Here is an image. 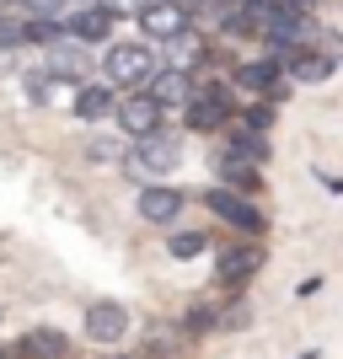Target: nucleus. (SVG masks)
I'll list each match as a JSON object with an SVG mask.
<instances>
[{
    "instance_id": "nucleus-1",
    "label": "nucleus",
    "mask_w": 343,
    "mask_h": 359,
    "mask_svg": "<svg viewBox=\"0 0 343 359\" xmlns=\"http://www.w3.org/2000/svg\"><path fill=\"white\" fill-rule=\"evenodd\" d=\"M156 54H150V43H107V86H145L150 75H156Z\"/></svg>"
},
{
    "instance_id": "nucleus-2",
    "label": "nucleus",
    "mask_w": 343,
    "mask_h": 359,
    "mask_svg": "<svg viewBox=\"0 0 343 359\" xmlns=\"http://www.w3.org/2000/svg\"><path fill=\"white\" fill-rule=\"evenodd\" d=\"M177 161H182L177 140H172V135H161V129H156V135H145L135 150H129V156H123V166H129V172H135L140 182H156L161 172H172Z\"/></svg>"
},
{
    "instance_id": "nucleus-3",
    "label": "nucleus",
    "mask_w": 343,
    "mask_h": 359,
    "mask_svg": "<svg viewBox=\"0 0 343 359\" xmlns=\"http://www.w3.org/2000/svg\"><path fill=\"white\" fill-rule=\"evenodd\" d=\"M204 204L215 215H220L225 225H236L241 236H263V231H269V220H263V210H257L253 198H241V194H231V188H209L204 194Z\"/></svg>"
},
{
    "instance_id": "nucleus-4",
    "label": "nucleus",
    "mask_w": 343,
    "mask_h": 359,
    "mask_svg": "<svg viewBox=\"0 0 343 359\" xmlns=\"http://www.w3.org/2000/svg\"><path fill=\"white\" fill-rule=\"evenodd\" d=\"M182 107H188V129L209 135V129H220V123L231 118V91L225 86H194Z\"/></svg>"
},
{
    "instance_id": "nucleus-5",
    "label": "nucleus",
    "mask_w": 343,
    "mask_h": 359,
    "mask_svg": "<svg viewBox=\"0 0 343 359\" xmlns=\"http://www.w3.org/2000/svg\"><path fill=\"white\" fill-rule=\"evenodd\" d=\"M113 113H119V129L129 140H145V135H156V129H161V102H156V97H129V102L123 107H113Z\"/></svg>"
},
{
    "instance_id": "nucleus-6",
    "label": "nucleus",
    "mask_w": 343,
    "mask_h": 359,
    "mask_svg": "<svg viewBox=\"0 0 343 359\" xmlns=\"http://www.w3.org/2000/svg\"><path fill=\"white\" fill-rule=\"evenodd\" d=\"M182 204H188V194H182V188H166V182H145V194H140V215H145L150 225H172L182 215Z\"/></svg>"
},
{
    "instance_id": "nucleus-7",
    "label": "nucleus",
    "mask_w": 343,
    "mask_h": 359,
    "mask_svg": "<svg viewBox=\"0 0 343 359\" xmlns=\"http://www.w3.org/2000/svg\"><path fill=\"white\" fill-rule=\"evenodd\" d=\"M140 27H145V38H156V43H172V38L188 27V11L172 6V0H150L145 11H140Z\"/></svg>"
},
{
    "instance_id": "nucleus-8",
    "label": "nucleus",
    "mask_w": 343,
    "mask_h": 359,
    "mask_svg": "<svg viewBox=\"0 0 343 359\" xmlns=\"http://www.w3.org/2000/svg\"><path fill=\"white\" fill-rule=\"evenodd\" d=\"M123 332H129V311H123L119 300H97L86 311V338L91 344H119Z\"/></svg>"
},
{
    "instance_id": "nucleus-9",
    "label": "nucleus",
    "mask_w": 343,
    "mask_h": 359,
    "mask_svg": "<svg viewBox=\"0 0 343 359\" xmlns=\"http://www.w3.org/2000/svg\"><path fill=\"white\" fill-rule=\"evenodd\" d=\"M257 269H263V247H257V241H241V247H225L220 252V273H215V279H220V285H247Z\"/></svg>"
},
{
    "instance_id": "nucleus-10",
    "label": "nucleus",
    "mask_w": 343,
    "mask_h": 359,
    "mask_svg": "<svg viewBox=\"0 0 343 359\" xmlns=\"http://www.w3.org/2000/svg\"><path fill=\"white\" fill-rule=\"evenodd\" d=\"M145 91L161 102V113H166V107L188 102V91H194V86H188V70H177V65H156V75L145 81Z\"/></svg>"
},
{
    "instance_id": "nucleus-11",
    "label": "nucleus",
    "mask_w": 343,
    "mask_h": 359,
    "mask_svg": "<svg viewBox=\"0 0 343 359\" xmlns=\"http://www.w3.org/2000/svg\"><path fill=\"white\" fill-rule=\"evenodd\" d=\"M65 32H70L75 43H102L107 32H113V11L107 6H86V11L65 16Z\"/></svg>"
},
{
    "instance_id": "nucleus-12",
    "label": "nucleus",
    "mask_w": 343,
    "mask_h": 359,
    "mask_svg": "<svg viewBox=\"0 0 343 359\" xmlns=\"http://www.w3.org/2000/svg\"><path fill=\"white\" fill-rule=\"evenodd\" d=\"M16 354H22V359H65V354H70V338L54 332V327H32V332H22Z\"/></svg>"
},
{
    "instance_id": "nucleus-13",
    "label": "nucleus",
    "mask_w": 343,
    "mask_h": 359,
    "mask_svg": "<svg viewBox=\"0 0 343 359\" xmlns=\"http://www.w3.org/2000/svg\"><path fill=\"white\" fill-rule=\"evenodd\" d=\"M284 65H290V60H247V65L236 70V86L253 91V97H263V91L279 86V70H284Z\"/></svg>"
},
{
    "instance_id": "nucleus-14",
    "label": "nucleus",
    "mask_w": 343,
    "mask_h": 359,
    "mask_svg": "<svg viewBox=\"0 0 343 359\" xmlns=\"http://www.w3.org/2000/svg\"><path fill=\"white\" fill-rule=\"evenodd\" d=\"M48 75H54V81H81V75H86V54H81V43H75L70 32H65L60 43H54V54H48Z\"/></svg>"
},
{
    "instance_id": "nucleus-15",
    "label": "nucleus",
    "mask_w": 343,
    "mask_h": 359,
    "mask_svg": "<svg viewBox=\"0 0 343 359\" xmlns=\"http://www.w3.org/2000/svg\"><path fill=\"white\" fill-rule=\"evenodd\" d=\"M113 107H119V102H113V86H107V81H102V86H81V91H75V118H86V123L107 118Z\"/></svg>"
},
{
    "instance_id": "nucleus-16",
    "label": "nucleus",
    "mask_w": 343,
    "mask_h": 359,
    "mask_svg": "<svg viewBox=\"0 0 343 359\" xmlns=\"http://www.w3.org/2000/svg\"><path fill=\"white\" fill-rule=\"evenodd\" d=\"M284 70H290V81H300V86H316V81H328L338 65H332L328 54H295V60L284 65Z\"/></svg>"
},
{
    "instance_id": "nucleus-17",
    "label": "nucleus",
    "mask_w": 343,
    "mask_h": 359,
    "mask_svg": "<svg viewBox=\"0 0 343 359\" xmlns=\"http://www.w3.org/2000/svg\"><path fill=\"white\" fill-rule=\"evenodd\" d=\"M220 177L241 182L247 194H257V188H263V177H257V161H247V156H241L236 145H231V150H225V156H220Z\"/></svg>"
},
{
    "instance_id": "nucleus-18",
    "label": "nucleus",
    "mask_w": 343,
    "mask_h": 359,
    "mask_svg": "<svg viewBox=\"0 0 343 359\" xmlns=\"http://www.w3.org/2000/svg\"><path fill=\"white\" fill-rule=\"evenodd\" d=\"M166 252L182 257V263H188V257H204L209 252V236H204V231H177V236H166Z\"/></svg>"
},
{
    "instance_id": "nucleus-19",
    "label": "nucleus",
    "mask_w": 343,
    "mask_h": 359,
    "mask_svg": "<svg viewBox=\"0 0 343 359\" xmlns=\"http://www.w3.org/2000/svg\"><path fill=\"white\" fill-rule=\"evenodd\" d=\"M269 129H274V102H253L236 118V135H269Z\"/></svg>"
},
{
    "instance_id": "nucleus-20",
    "label": "nucleus",
    "mask_w": 343,
    "mask_h": 359,
    "mask_svg": "<svg viewBox=\"0 0 343 359\" xmlns=\"http://www.w3.org/2000/svg\"><path fill=\"white\" fill-rule=\"evenodd\" d=\"M22 11H27V16H43V22H60V16H65V0H22Z\"/></svg>"
},
{
    "instance_id": "nucleus-21",
    "label": "nucleus",
    "mask_w": 343,
    "mask_h": 359,
    "mask_svg": "<svg viewBox=\"0 0 343 359\" xmlns=\"http://www.w3.org/2000/svg\"><path fill=\"white\" fill-rule=\"evenodd\" d=\"M119 150H123L119 140H97V145H91L86 156H91V161H119Z\"/></svg>"
},
{
    "instance_id": "nucleus-22",
    "label": "nucleus",
    "mask_w": 343,
    "mask_h": 359,
    "mask_svg": "<svg viewBox=\"0 0 343 359\" xmlns=\"http://www.w3.org/2000/svg\"><path fill=\"white\" fill-rule=\"evenodd\" d=\"M102 6H107L113 16H140V11L150 6V0H102Z\"/></svg>"
},
{
    "instance_id": "nucleus-23",
    "label": "nucleus",
    "mask_w": 343,
    "mask_h": 359,
    "mask_svg": "<svg viewBox=\"0 0 343 359\" xmlns=\"http://www.w3.org/2000/svg\"><path fill=\"white\" fill-rule=\"evenodd\" d=\"M182 322H188V332H204L209 322H215V311H209V306H199V311H188Z\"/></svg>"
},
{
    "instance_id": "nucleus-24",
    "label": "nucleus",
    "mask_w": 343,
    "mask_h": 359,
    "mask_svg": "<svg viewBox=\"0 0 343 359\" xmlns=\"http://www.w3.org/2000/svg\"><path fill=\"white\" fill-rule=\"evenodd\" d=\"M172 6H182V11H194V6H199V0H172Z\"/></svg>"
},
{
    "instance_id": "nucleus-25",
    "label": "nucleus",
    "mask_w": 343,
    "mask_h": 359,
    "mask_svg": "<svg viewBox=\"0 0 343 359\" xmlns=\"http://www.w3.org/2000/svg\"><path fill=\"white\" fill-rule=\"evenodd\" d=\"M225 6H247V0H225Z\"/></svg>"
},
{
    "instance_id": "nucleus-26",
    "label": "nucleus",
    "mask_w": 343,
    "mask_h": 359,
    "mask_svg": "<svg viewBox=\"0 0 343 359\" xmlns=\"http://www.w3.org/2000/svg\"><path fill=\"white\" fill-rule=\"evenodd\" d=\"M0 359H6V348H0Z\"/></svg>"
}]
</instances>
